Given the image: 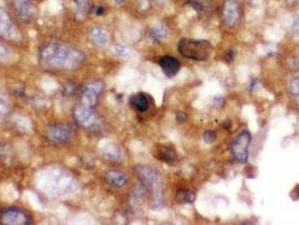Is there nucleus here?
<instances>
[{
    "instance_id": "nucleus-1",
    "label": "nucleus",
    "mask_w": 299,
    "mask_h": 225,
    "mask_svg": "<svg viewBox=\"0 0 299 225\" xmlns=\"http://www.w3.org/2000/svg\"><path fill=\"white\" fill-rule=\"evenodd\" d=\"M84 55L81 51L69 44L51 42L40 51V61L46 69L72 71L82 64Z\"/></svg>"
},
{
    "instance_id": "nucleus-2",
    "label": "nucleus",
    "mask_w": 299,
    "mask_h": 225,
    "mask_svg": "<svg viewBox=\"0 0 299 225\" xmlns=\"http://www.w3.org/2000/svg\"><path fill=\"white\" fill-rule=\"evenodd\" d=\"M43 189L49 191L51 195H66L72 191L77 184L73 177L60 169H54L47 172L43 181Z\"/></svg>"
},
{
    "instance_id": "nucleus-3",
    "label": "nucleus",
    "mask_w": 299,
    "mask_h": 225,
    "mask_svg": "<svg viewBox=\"0 0 299 225\" xmlns=\"http://www.w3.org/2000/svg\"><path fill=\"white\" fill-rule=\"evenodd\" d=\"M179 53L187 59L194 61H206L210 58L213 46L205 40L181 39L178 43Z\"/></svg>"
},
{
    "instance_id": "nucleus-4",
    "label": "nucleus",
    "mask_w": 299,
    "mask_h": 225,
    "mask_svg": "<svg viewBox=\"0 0 299 225\" xmlns=\"http://www.w3.org/2000/svg\"><path fill=\"white\" fill-rule=\"evenodd\" d=\"M73 116L75 121H77V123L85 130L98 131L102 128V120L93 111V108H90V107H87L82 104L75 107Z\"/></svg>"
},
{
    "instance_id": "nucleus-5",
    "label": "nucleus",
    "mask_w": 299,
    "mask_h": 225,
    "mask_svg": "<svg viewBox=\"0 0 299 225\" xmlns=\"http://www.w3.org/2000/svg\"><path fill=\"white\" fill-rule=\"evenodd\" d=\"M251 143V134L249 131H243L234 139L232 143V154L235 160L244 165L249 159V147Z\"/></svg>"
},
{
    "instance_id": "nucleus-6",
    "label": "nucleus",
    "mask_w": 299,
    "mask_h": 225,
    "mask_svg": "<svg viewBox=\"0 0 299 225\" xmlns=\"http://www.w3.org/2000/svg\"><path fill=\"white\" fill-rule=\"evenodd\" d=\"M0 223L5 225H28L32 223V217L25 210L11 207L0 213Z\"/></svg>"
},
{
    "instance_id": "nucleus-7",
    "label": "nucleus",
    "mask_w": 299,
    "mask_h": 225,
    "mask_svg": "<svg viewBox=\"0 0 299 225\" xmlns=\"http://www.w3.org/2000/svg\"><path fill=\"white\" fill-rule=\"evenodd\" d=\"M135 171L139 176L142 184L145 187L152 189V193L155 190L162 189L160 185V175L159 172L154 170L153 168L145 167V166H137L135 168Z\"/></svg>"
},
{
    "instance_id": "nucleus-8",
    "label": "nucleus",
    "mask_w": 299,
    "mask_h": 225,
    "mask_svg": "<svg viewBox=\"0 0 299 225\" xmlns=\"http://www.w3.org/2000/svg\"><path fill=\"white\" fill-rule=\"evenodd\" d=\"M0 36L11 41H17L21 37L11 16L3 7H0Z\"/></svg>"
},
{
    "instance_id": "nucleus-9",
    "label": "nucleus",
    "mask_w": 299,
    "mask_h": 225,
    "mask_svg": "<svg viewBox=\"0 0 299 225\" xmlns=\"http://www.w3.org/2000/svg\"><path fill=\"white\" fill-rule=\"evenodd\" d=\"M104 88V83L101 81L90 82L82 88L81 92V102L82 105L94 108L98 102L99 93L102 92Z\"/></svg>"
},
{
    "instance_id": "nucleus-10",
    "label": "nucleus",
    "mask_w": 299,
    "mask_h": 225,
    "mask_svg": "<svg viewBox=\"0 0 299 225\" xmlns=\"http://www.w3.org/2000/svg\"><path fill=\"white\" fill-rule=\"evenodd\" d=\"M12 3L21 21L30 23L34 20L36 16V7L33 0H12Z\"/></svg>"
},
{
    "instance_id": "nucleus-11",
    "label": "nucleus",
    "mask_w": 299,
    "mask_h": 225,
    "mask_svg": "<svg viewBox=\"0 0 299 225\" xmlns=\"http://www.w3.org/2000/svg\"><path fill=\"white\" fill-rule=\"evenodd\" d=\"M46 137L52 143L64 144L68 143L72 138V130H71L70 126L64 124L53 125L47 131Z\"/></svg>"
},
{
    "instance_id": "nucleus-12",
    "label": "nucleus",
    "mask_w": 299,
    "mask_h": 225,
    "mask_svg": "<svg viewBox=\"0 0 299 225\" xmlns=\"http://www.w3.org/2000/svg\"><path fill=\"white\" fill-rule=\"evenodd\" d=\"M223 18L227 26H235L241 18V6L239 0H226L223 9Z\"/></svg>"
},
{
    "instance_id": "nucleus-13",
    "label": "nucleus",
    "mask_w": 299,
    "mask_h": 225,
    "mask_svg": "<svg viewBox=\"0 0 299 225\" xmlns=\"http://www.w3.org/2000/svg\"><path fill=\"white\" fill-rule=\"evenodd\" d=\"M159 65L161 67V69H162L163 73L169 78L174 77L175 74L179 72L180 68H181L180 61L170 55L161 56L159 60Z\"/></svg>"
},
{
    "instance_id": "nucleus-14",
    "label": "nucleus",
    "mask_w": 299,
    "mask_h": 225,
    "mask_svg": "<svg viewBox=\"0 0 299 225\" xmlns=\"http://www.w3.org/2000/svg\"><path fill=\"white\" fill-rule=\"evenodd\" d=\"M154 157L158 159V160L165 162V163H173L177 159V153H175V150L170 147V145H158L154 150Z\"/></svg>"
},
{
    "instance_id": "nucleus-15",
    "label": "nucleus",
    "mask_w": 299,
    "mask_h": 225,
    "mask_svg": "<svg viewBox=\"0 0 299 225\" xmlns=\"http://www.w3.org/2000/svg\"><path fill=\"white\" fill-rule=\"evenodd\" d=\"M105 180L109 185L116 187V188H122L127 184V178L124 173L115 170L108 171L105 175Z\"/></svg>"
},
{
    "instance_id": "nucleus-16",
    "label": "nucleus",
    "mask_w": 299,
    "mask_h": 225,
    "mask_svg": "<svg viewBox=\"0 0 299 225\" xmlns=\"http://www.w3.org/2000/svg\"><path fill=\"white\" fill-rule=\"evenodd\" d=\"M130 102L132 107H134L136 110H139L140 113H144L149 109V99L148 97L145 96V93H135L133 95L130 99Z\"/></svg>"
},
{
    "instance_id": "nucleus-17",
    "label": "nucleus",
    "mask_w": 299,
    "mask_h": 225,
    "mask_svg": "<svg viewBox=\"0 0 299 225\" xmlns=\"http://www.w3.org/2000/svg\"><path fill=\"white\" fill-rule=\"evenodd\" d=\"M103 154L107 160H111V161L118 162L124 159V154H123L122 150L114 144H107L106 147L103 149Z\"/></svg>"
},
{
    "instance_id": "nucleus-18",
    "label": "nucleus",
    "mask_w": 299,
    "mask_h": 225,
    "mask_svg": "<svg viewBox=\"0 0 299 225\" xmlns=\"http://www.w3.org/2000/svg\"><path fill=\"white\" fill-rule=\"evenodd\" d=\"M90 40L98 46H104L107 44L108 35L106 31L103 30V28L94 27L92 28L91 32H90Z\"/></svg>"
},
{
    "instance_id": "nucleus-19",
    "label": "nucleus",
    "mask_w": 299,
    "mask_h": 225,
    "mask_svg": "<svg viewBox=\"0 0 299 225\" xmlns=\"http://www.w3.org/2000/svg\"><path fill=\"white\" fill-rule=\"evenodd\" d=\"M194 199H196V195L188 189L181 188L175 194V200H177L179 204H191L193 203Z\"/></svg>"
},
{
    "instance_id": "nucleus-20",
    "label": "nucleus",
    "mask_w": 299,
    "mask_h": 225,
    "mask_svg": "<svg viewBox=\"0 0 299 225\" xmlns=\"http://www.w3.org/2000/svg\"><path fill=\"white\" fill-rule=\"evenodd\" d=\"M73 2L77 7V16L82 20L91 11V4L89 0H73Z\"/></svg>"
},
{
    "instance_id": "nucleus-21",
    "label": "nucleus",
    "mask_w": 299,
    "mask_h": 225,
    "mask_svg": "<svg viewBox=\"0 0 299 225\" xmlns=\"http://www.w3.org/2000/svg\"><path fill=\"white\" fill-rule=\"evenodd\" d=\"M150 36L154 42H160L168 36V30L163 25H155L151 28Z\"/></svg>"
},
{
    "instance_id": "nucleus-22",
    "label": "nucleus",
    "mask_w": 299,
    "mask_h": 225,
    "mask_svg": "<svg viewBox=\"0 0 299 225\" xmlns=\"http://www.w3.org/2000/svg\"><path fill=\"white\" fill-rule=\"evenodd\" d=\"M9 110V105H8V101L6 100V98H5L3 95H0V121H2L5 115L7 114Z\"/></svg>"
},
{
    "instance_id": "nucleus-23",
    "label": "nucleus",
    "mask_w": 299,
    "mask_h": 225,
    "mask_svg": "<svg viewBox=\"0 0 299 225\" xmlns=\"http://www.w3.org/2000/svg\"><path fill=\"white\" fill-rule=\"evenodd\" d=\"M289 89H290L292 96L299 98V76L292 79L290 84H289Z\"/></svg>"
},
{
    "instance_id": "nucleus-24",
    "label": "nucleus",
    "mask_w": 299,
    "mask_h": 225,
    "mask_svg": "<svg viewBox=\"0 0 299 225\" xmlns=\"http://www.w3.org/2000/svg\"><path fill=\"white\" fill-rule=\"evenodd\" d=\"M186 4L188 5V6L193 8L197 13H203L204 9H205V6H204L202 3L196 2V0H189V2H187Z\"/></svg>"
},
{
    "instance_id": "nucleus-25",
    "label": "nucleus",
    "mask_w": 299,
    "mask_h": 225,
    "mask_svg": "<svg viewBox=\"0 0 299 225\" xmlns=\"http://www.w3.org/2000/svg\"><path fill=\"white\" fill-rule=\"evenodd\" d=\"M114 53L118 56H127L130 54V50L125 46H122V45H116L114 46Z\"/></svg>"
},
{
    "instance_id": "nucleus-26",
    "label": "nucleus",
    "mask_w": 299,
    "mask_h": 225,
    "mask_svg": "<svg viewBox=\"0 0 299 225\" xmlns=\"http://www.w3.org/2000/svg\"><path fill=\"white\" fill-rule=\"evenodd\" d=\"M216 138H217V135H216V133L214 132V131H211V130H208V131H206L205 133H204V141H205L206 143H213L214 141L216 140Z\"/></svg>"
},
{
    "instance_id": "nucleus-27",
    "label": "nucleus",
    "mask_w": 299,
    "mask_h": 225,
    "mask_svg": "<svg viewBox=\"0 0 299 225\" xmlns=\"http://www.w3.org/2000/svg\"><path fill=\"white\" fill-rule=\"evenodd\" d=\"M9 55H11V53H9V50L4 44L0 43V61L8 59Z\"/></svg>"
},
{
    "instance_id": "nucleus-28",
    "label": "nucleus",
    "mask_w": 299,
    "mask_h": 225,
    "mask_svg": "<svg viewBox=\"0 0 299 225\" xmlns=\"http://www.w3.org/2000/svg\"><path fill=\"white\" fill-rule=\"evenodd\" d=\"M175 120H177L178 123H183V122L187 121V115L184 111H178L177 115H175Z\"/></svg>"
},
{
    "instance_id": "nucleus-29",
    "label": "nucleus",
    "mask_w": 299,
    "mask_h": 225,
    "mask_svg": "<svg viewBox=\"0 0 299 225\" xmlns=\"http://www.w3.org/2000/svg\"><path fill=\"white\" fill-rule=\"evenodd\" d=\"M213 104L215 105L216 107H222V106H224V98H223L222 96H216V97H214Z\"/></svg>"
},
{
    "instance_id": "nucleus-30",
    "label": "nucleus",
    "mask_w": 299,
    "mask_h": 225,
    "mask_svg": "<svg viewBox=\"0 0 299 225\" xmlns=\"http://www.w3.org/2000/svg\"><path fill=\"white\" fill-rule=\"evenodd\" d=\"M292 32L293 34L299 37V17H296L292 24Z\"/></svg>"
},
{
    "instance_id": "nucleus-31",
    "label": "nucleus",
    "mask_w": 299,
    "mask_h": 225,
    "mask_svg": "<svg viewBox=\"0 0 299 225\" xmlns=\"http://www.w3.org/2000/svg\"><path fill=\"white\" fill-rule=\"evenodd\" d=\"M234 58H235L234 50H229V51H227V53L225 54V56H224V59H225V61H227V62H232Z\"/></svg>"
},
{
    "instance_id": "nucleus-32",
    "label": "nucleus",
    "mask_w": 299,
    "mask_h": 225,
    "mask_svg": "<svg viewBox=\"0 0 299 225\" xmlns=\"http://www.w3.org/2000/svg\"><path fill=\"white\" fill-rule=\"evenodd\" d=\"M105 13H106V9L104 8L103 6H98V7L94 8V14H96L97 16H103V15H105Z\"/></svg>"
},
{
    "instance_id": "nucleus-33",
    "label": "nucleus",
    "mask_w": 299,
    "mask_h": 225,
    "mask_svg": "<svg viewBox=\"0 0 299 225\" xmlns=\"http://www.w3.org/2000/svg\"><path fill=\"white\" fill-rule=\"evenodd\" d=\"M231 126H232L231 121H225L224 123H223V129H225V130H230Z\"/></svg>"
},
{
    "instance_id": "nucleus-34",
    "label": "nucleus",
    "mask_w": 299,
    "mask_h": 225,
    "mask_svg": "<svg viewBox=\"0 0 299 225\" xmlns=\"http://www.w3.org/2000/svg\"><path fill=\"white\" fill-rule=\"evenodd\" d=\"M114 2H115V4H117V5H120V6H121V5H123V4H124V3L126 2V0H114Z\"/></svg>"
},
{
    "instance_id": "nucleus-35",
    "label": "nucleus",
    "mask_w": 299,
    "mask_h": 225,
    "mask_svg": "<svg viewBox=\"0 0 299 225\" xmlns=\"http://www.w3.org/2000/svg\"><path fill=\"white\" fill-rule=\"evenodd\" d=\"M298 0H287V3L289 4V5H292V4H295V3H297Z\"/></svg>"
},
{
    "instance_id": "nucleus-36",
    "label": "nucleus",
    "mask_w": 299,
    "mask_h": 225,
    "mask_svg": "<svg viewBox=\"0 0 299 225\" xmlns=\"http://www.w3.org/2000/svg\"><path fill=\"white\" fill-rule=\"evenodd\" d=\"M295 191H296V194H297V197L299 198V186L295 189Z\"/></svg>"
}]
</instances>
